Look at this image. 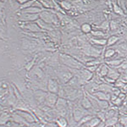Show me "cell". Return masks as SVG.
Wrapping results in <instances>:
<instances>
[{
    "instance_id": "obj_6",
    "label": "cell",
    "mask_w": 127,
    "mask_h": 127,
    "mask_svg": "<svg viewBox=\"0 0 127 127\" xmlns=\"http://www.w3.org/2000/svg\"><path fill=\"white\" fill-rule=\"evenodd\" d=\"M84 52H85V54L88 55V56L97 58V57H99L100 54H101L102 50L101 49H98L97 48H94V47L90 46L86 48L85 50H84Z\"/></svg>"
},
{
    "instance_id": "obj_36",
    "label": "cell",
    "mask_w": 127,
    "mask_h": 127,
    "mask_svg": "<svg viewBox=\"0 0 127 127\" xmlns=\"http://www.w3.org/2000/svg\"><path fill=\"white\" fill-rule=\"evenodd\" d=\"M37 23H38V25L40 26V27H42V28H43V29H51L50 27L48 26L47 24H45L42 20H38L37 21Z\"/></svg>"
},
{
    "instance_id": "obj_18",
    "label": "cell",
    "mask_w": 127,
    "mask_h": 127,
    "mask_svg": "<svg viewBox=\"0 0 127 127\" xmlns=\"http://www.w3.org/2000/svg\"><path fill=\"white\" fill-rule=\"evenodd\" d=\"M102 121L100 120L99 118H97V116H93V117L92 118L87 124H86V126L87 127H96V126H97Z\"/></svg>"
},
{
    "instance_id": "obj_26",
    "label": "cell",
    "mask_w": 127,
    "mask_h": 127,
    "mask_svg": "<svg viewBox=\"0 0 127 127\" xmlns=\"http://www.w3.org/2000/svg\"><path fill=\"white\" fill-rule=\"evenodd\" d=\"M91 42L95 43L96 45H98V46H106V45H107V39H105V38H101V39H92Z\"/></svg>"
},
{
    "instance_id": "obj_42",
    "label": "cell",
    "mask_w": 127,
    "mask_h": 127,
    "mask_svg": "<svg viewBox=\"0 0 127 127\" xmlns=\"http://www.w3.org/2000/svg\"><path fill=\"white\" fill-rule=\"evenodd\" d=\"M113 127H125L124 126H123V125L122 124H120V122H118V123H116V124L115 125H114V126H113Z\"/></svg>"
},
{
    "instance_id": "obj_28",
    "label": "cell",
    "mask_w": 127,
    "mask_h": 127,
    "mask_svg": "<svg viewBox=\"0 0 127 127\" xmlns=\"http://www.w3.org/2000/svg\"><path fill=\"white\" fill-rule=\"evenodd\" d=\"M118 121L122 124L124 126H126L127 125V114H119V117H118Z\"/></svg>"
},
{
    "instance_id": "obj_15",
    "label": "cell",
    "mask_w": 127,
    "mask_h": 127,
    "mask_svg": "<svg viewBox=\"0 0 127 127\" xmlns=\"http://www.w3.org/2000/svg\"><path fill=\"white\" fill-rule=\"evenodd\" d=\"M73 77V75L69 71H62L60 72V75H59V78L62 80L63 82H69V80Z\"/></svg>"
},
{
    "instance_id": "obj_8",
    "label": "cell",
    "mask_w": 127,
    "mask_h": 127,
    "mask_svg": "<svg viewBox=\"0 0 127 127\" xmlns=\"http://www.w3.org/2000/svg\"><path fill=\"white\" fill-rule=\"evenodd\" d=\"M108 68H109V67H108L105 63L100 64L99 66H98V68L97 69V70H96V72H97V75H99V76L102 77V78L107 76V74H108Z\"/></svg>"
},
{
    "instance_id": "obj_29",
    "label": "cell",
    "mask_w": 127,
    "mask_h": 127,
    "mask_svg": "<svg viewBox=\"0 0 127 127\" xmlns=\"http://www.w3.org/2000/svg\"><path fill=\"white\" fill-rule=\"evenodd\" d=\"M117 69L120 73H122V72H124V71L127 70V59H125V60L120 64V65L118 67Z\"/></svg>"
},
{
    "instance_id": "obj_12",
    "label": "cell",
    "mask_w": 127,
    "mask_h": 127,
    "mask_svg": "<svg viewBox=\"0 0 127 127\" xmlns=\"http://www.w3.org/2000/svg\"><path fill=\"white\" fill-rule=\"evenodd\" d=\"M120 73L118 71L117 69H114V68H108V71L107 74V77L108 78L114 80V81H116L117 80L120 78Z\"/></svg>"
},
{
    "instance_id": "obj_1",
    "label": "cell",
    "mask_w": 127,
    "mask_h": 127,
    "mask_svg": "<svg viewBox=\"0 0 127 127\" xmlns=\"http://www.w3.org/2000/svg\"><path fill=\"white\" fill-rule=\"evenodd\" d=\"M60 59H61L62 63L66 65V66H69V67H70V68H73L75 69H81L83 68L82 63H81L80 61L75 59L71 56L62 54V55H60Z\"/></svg>"
},
{
    "instance_id": "obj_37",
    "label": "cell",
    "mask_w": 127,
    "mask_h": 127,
    "mask_svg": "<svg viewBox=\"0 0 127 127\" xmlns=\"http://www.w3.org/2000/svg\"><path fill=\"white\" fill-rule=\"evenodd\" d=\"M29 127H43L44 126L41 125L40 123H37V122H32V123H29Z\"/></svg>"
},
{
    "instance_id": "obj_5",
    "label": "cell",
    "mask_w": 127,
    "mask_h": 127,
    "mask_svg": "<svg viewBox=\"0 0 127 127\" xmlns=\"http://www.w3.org/2000/svg\"><path fill=\"white\" fill-rule=\"evenodd\" d=\"M58 95L55 93H47L46 98H45V103L50 108H54L55 107V104H56L57 101H58Z\"/></svg>"
},
{
    "instance_id": "obj_39",
    "label": "cell",
    "mask_w": 127,
    "mask_h": 127,
    "mask_svg": "<svg viewBox=\"0 0 127 127\" xmlns=\"http://www.w3.org/2000/svg\"><path fill=\"white\" fill-rule=\"evenodd\" d=\"M117 27H118V24L115 21L110 22V28H111V30H115L117 29Z\"/></svg>"
},
{
    "instance_id": "obj_27",
    "label": "cell",
    "mask_w": 127,
    "mask_h": 127,
    "mask_svg": "<svg viewBox=\"0 0 127 127\" xmlns=\"http://www.w3.org/2000/svg\"><path fill=\"white\" fill-rule=\"evenodd\" d=\"M10 120V116L6 113H3L0 115V125H3L5 123H7Z\"/></svg>"
},
{
    "instance_id": "obj_32",
    "label": "cell",
    "mask_w": 127,
    "mask_h": 127,
    "mask_svg": "<svg viewBox=\"0 0 127 127\" xmlns=\"http://www.w3.org/2000/svg\"><path fill=\"white\" fill-rule=\"evenodd\" d=\"M61 6H62L64 9H67V10L71 9V4L69 3V2H67V1L61 2Z\"/></svg>"
},
{
    "instance_id": "obj_35",
    "label": "cell",
    "mask_w": 127,
    "mask_h": 127,
    "mask_svg": "<svg viewBox=\"0 0 127 127\" xmlns=\"http://www.w3.org/2000/svg\"><path fill=\"white\" fill-rule=\"evenodd\" d=\"M91 33L95 36H104V33L102 32V31H93V32L92 31Z\"/></svg>"
},
{
    "instance_id": "obj_14",
    "label": "cell",
    "mask_w": 127,
    "mask_h": 127,
    "mask_svg": "<svg viewBox=\"0 0 127 127\" xmlns=\"http://www.w3.org/2000/svg\"><path fill=\"white\" fill-rule=\"evenodd\" d=\"M81 105V107L84 108L85 109H87V110H93V105H92V103H91V101H90V99L88 98V97H83V98L81 99V103H80ZM94 111V110H93ZM95 112V111H94Z\"/></svg>"
},
{
    "instance_id": "obj_43",
    "label": "cell",
    "mask_w": 127,
    "mask_h": 127,
    "mask_svg": "<svg viewBox=\"0 0 127 127\" xmlns=\"http://www.w3.org/2000/svg\"><path fill=\"white\" fill-rule=\"evenodd\" d=\"M96 127H105V124H104V122H101L97 126H96Z\"/></svg>"
},
{
    "instance_id": "obj_40",
    "label": "cell",
    "mask_w": 127,
    "mask_h": 127,
    "mask_svg": "<svg viewBox=\"0 0 127 127\" xmlns=\"http://www.w3.org/2000/svg\"><path fill=\"white\" fill-rule=\"evenodd\" d=\"M34 2H35V0H32V1H28V3H25L24 5H22L21 7H20V9H25V8H27V7H29V6H31V4H32V3H34Z\"/></svg>"
},
{
    "instance_id": "obj_48",
    "label": "cell",
    "mask_w": 127,
    "mask_h": 127,
    "mask_svg": "<svg viewBox=\"0 0 127 127\" xmlns=\"http://www.w3.org/2000/svg\"><path fill=\"white\" fill-rule=\"evenodd\" d=\"M126 9H127V5H126Z\"/></svg>"
},
{
    "instance_id": "obj_3",
    "label": "cell",
    "mask_w": 127,
    "mask_h": 127,
    "mask_svg": "<svg viewBox=\"0 0 127 127\" xmlns=\"http://www.w3.org/2000/svg\"><path fill=\"white\" fill-rule=\"evenodd\" d=\"M87 114H90L88 110L85 109L84 108L81 107V104H80L79 106H75V107H74L73 119L75 122H79L81 118H83L84 116L87 115Z\"/></svg>"
},
{
    "instance_id": "obj_20",
    "label": "cell",
    "mask_w": 127,
    "mask_h": 127,
    "mask_svg": "<svg viewBox=\"0 0 127 127\" xmlns=\"http://www.w3.org/2000/svg\"><path fill=\"white\" fill-rule=\"evenodd\" d=\"M118 117L119 116H115V117H112L109 119H107V120L104 121V124H105V127H108V126H111L113 127L116 123H118Z\"/></svg>"
},
{
    "instance_id": "obj_16",
    "label": "cell",
    "mask_w": 127,
    "mask_h": 127,
    "mask_svg": "<svg viewBox=\"0 0 127 127\" xmlns=\"http://www.w3.org/2000/svg\"><path fill=\"white\" fill-rule=\"evenodd\" d=\"M116 55V51L115 49L111 48H108V49H106L105 52H104V55H103V58L106 59V60L108 59H111L114 58V56Z\"/></svg>"
},
{
    "instance_id": "obj_19",
    "label": "cell",
    "mask_w": 127,
    "mask_h": 127,
    "mask_svg": "<svg viewBox=\"0 0 127 127\" xmlns=\"http://www.w3.org/2000/svg\"><path fill=\"white\" fill-rule=\"evenodd\" d=\"M46 96H47V93H45L44 92H42V91H37L35 93V98H36V100L38 103H43L45 101Z\"/></svg>"
},
{
    "instance_id": "obj_22",
    "label": "cell",
    "mask_w": 127,
    "mask_h": 127,
    "mask_svg": "<svg viewBox=\"0 0 127 127\" xmlns=\"http://www.w3.org/2000/svg\"><path fill=\"white\" fill-rule=\"evenodd\" d=\"M93 116H94L93 114H87V115L84 116L83 118L81 119V120H80L79 122H77V127L82 126V125H86L90 120H91L92 118L93 117Z\"/></svg>"
},
{
    "instance_id": "obj_17",
    "label": "cell",
    "mask_w": 127,
    "mask_h": 127,
    "mask_svg": "<svg viewBox=\"0 0 127 127\" xmlns=\"http://www.w3.org/2000/svg\"><path fill=\"white\" fill-rule=\"evenodd\" d=\"M56 125L59 127H68L69 126V121L65 117H63V116H60L56 120Z\"/></svg>"
},
{
    "instance_id": "obj_24",
    "label": "cell",
    "mask_w": 127,
    "mask_h": 127,
    "mask_svg": "<svg viewBox=\"0 0 127 127\" xmlns=\"http://www.w3.org/2000/svg\"><path fill=\"white\" fill-rule=\"evenodd\" d=\"M38 18V15H27V14H23L22 16H20V19L22 20H34Z\"/></svg>"
},
{
    "instance_id": "obj_10",
    "label": "cell",
    "mask_w": 127,
    "mask_h": 127,
    "mask_svg": "<svg viewBox=\"0 0 127 127\" xmlns=\"http://www.w3.org/2000/svg\"><path fill=\"white\" fill-rule=\"evenodd\" d=\"M59 86L56 81L52 80V79L49 80L48 82V89L49 93L57 94L59 92Z\"/></svg>"
},
{
    "instance_id": "obj_47",
    "label": "cell",
    "mask_w": 127,
    "mask_h": 127,
    "mask_svg": "<svg viewBox=\"0 0 127 127\" xmlns=\"http://www.w3.org/2000/svg\"><path fill=\"white\" fill-rule=\"evenodd\" d=\"M125 127H127V125H126V126H125Z\"/></svg>"
},
{
    "instance_id": "obj_31",
    "label": "cell",
    "mask_w": 127,
    "mask_h": 127,
    "mask_svg": "<svg viewBox=\"0 0 127 127\" xmlns=\"http://www.w3.org/2000/svg\"><path fill=\"white\" fill-rule=\"evenodd\" d=\"M42 16V18H43V20H45V21H48V22L53 21V20H52L53 15H51V14L48 13V12H43Z\"/></svg>"
},
{
    "instance_id": "obj_33",
    "label": "cell",
    "mask_w": 127,
    "mask_h": 127,
    "mask_svg": "<svg viewBox=\"0 0 127 127\" xmlns=\"http://www.w3.org/2000/svg\"><path fill=\"white\" fill-rule=\"evenodd\" d=\"M26 28H28V29H30L32 31H36V32H39V31H41V29H39V28L37 27V26H36V25H34V24L27 25Z\"/></svg>"
},
{
    "instance_id": "obj_41",
    "label": "cell",
    "mask_w": 127,
    "mask_h": 127,
    "mask_svg": "<svg viewBox=\"0 0 127 127\" xmlns=\"http://www.w3.org/2000/svg\"><path fill=\"white\" fill-rule=\"evenodd\" d=\"M108 27H109V24H108V21H104L103 23H102V25H101V28H102V29L107 30Z\"/></svg>"
},
{
    "instance_id": "obj_2",
    "label": "cell",
    "mask_w": 127,
    "mask_h": 127,
    "mask_svg": "<svg viewBox=\"0 0 127 127\" xmlns=\"http://www.w3.org/2000/svg\"><path fill=\"white\" fill-rule=\"evenodd\" d=\"M55 108L57 111L59 113L60 116L65 117L68 114V102L65 100V98L59 97L58 101L55 104Z\"/></svg>"
},
{
    "instance_id": "obj_23",
    "label": "cell",
    "mask_w": 127,
    "mask_h": 127,
    "mask_svg": "<svg viewBox=\"0 0 127 127\" xmlns=\"http://www.w3.org/2000/svg\"><path fill=\"white\" fill-rule=\"evenodd\" d=\"M120 40V37L117 36H111L107 39V46L108 47H112L113 45H114L118 41Z\"/></svg>"
},
{
    "instance_id": "obj_34",
    "label": "cell",
    "mask_w": 127,
    "mask_h": 127,
    "mask_svg": "<svg viewBox=\"0 0 127 127\" xmlns=\"http://www.w3.org/2000/svg\"><path fill=\"white\" fill-rule=\"evenodd\" d=\"M114 11H115L116 14H119V15H124V12H123V10L120 9V8L119 7L118 5L114 4Z\"/></svg>"
},
{
    "instance_id": "obj_11",
    "label": "cell",
    "mask_w": 127,
    "mask_h": 127,
    "mask_svg": "<svg viewBox=\"0 0 127 127\" xmlns=\"http://www.w3.org/2000/svg\"><path fill=\"white\" fill-rule=\"evenodd\" d=\"M17 114H19L20 116H21L26 122L28 121V123H32V122L36 121V119L35 118L34 114H26V113H25L24 111H21V110L18 111Z\"/></svg>"
},
{
    "instance_id": "obj_30",
    "label": "cell",
    "mask_w": 127,
    "mask_h": 127,
    "mask_svg": "<svg viewBox=\"0 0 127 127\" xmlns=\"http://www.w3.org/2000/svg\"><path fill=\"white\" fill-rule=\"evenodd\" d=\"M38 12H41V9L39 8H29V9H25L23 11H22V14H26V13H38Z\"/></svg>"
},
{
    "instance_id": "obj_13",
    "label": "cell",
    "mask_w": 127,
    "mask_h": 127,
    "mask_svg": "<svg viewBox=\"0 0 127 127\" xmlns=\"http://www.w3.org/2000/svg\"><path fill=\"white\" fill-rule=\"evenodd\" d=\"M104 114H105L106 120L109 118H112V117H115V116H119V114H120L117 108H111V107H109L106 110H104Z\"/></svg>"
},
{
    "instance_id": "obj_38",
    "label": "cell",
    "mask_w": 127,
    "mask_h": 127,
    "mask_svg": "<svg viewBox=\"0 0 127 127\" xmlns=\"http://www.w3.org/2000/svg\"><path fill=\"white\" fill-rule=\"evenodd\" d=\"M43 127H59L58 126L56 125V123H54V122H48L47 124L44 125Z\"/></svg>"
},
{
    "instance_id": "obj_7",
    "label": "cell",
    "mask_w": 127,
    "mask_h": 127,
    "mask_svg": "<svg viewBox=\"0 0 127 127\" xmlns=\"http://www.w3.org/2000/svg\"><path fill=\"white\" fill-rule=\"evenodd\" d=\"M125 59L124 58H119V59H108V60L105 61V64L108 65V67L110 68H114V69H117L119 66L120 65L123 61Z\"/></svg>"
},
{
    "instance_id": "obj_25",
    "label": "cell",
    "mask_w": 127,
    "mask_h": 127,
    "mask_svg": "<svg viewBox=\"0 0 127 127\" xmlns=\"http://www.w3.org/2000/svg\"><path fill=\"white\" fill-rule=\"evenodd\" d=\"M81 32H84V33H86V34L91 33L92 31H93V29H92V26L88 23H84L82 26H81Z\"/></svg>"
},
{
    "instance_id": "obj_45",
    "label": "cell",
    "mask_w": 127,
    "mask_h": 127,
    "mask_svg": "<svg viewBox=\"0 0 127 127\" xmlns=\"http://www.w3.org/2000/svg\"><path fill=\"white\" fill-rule=\"evenodd\" d=\"M79 127H87L86 125H82V126H79Z\"/></svg>"
},
{
    "instance_id": "obj_4",
    "label": "cell",
    "mask_w": 127,
    "mask_h": 127,
    "mask_svg": "<svg viewBox=\"0 0 127 127\" xmlns=\"http://www.w3.org/2000/svg\"><path fill=\"white\" fill-rule=\"evenodd\" d=\"M80 73L77 75L78 77H80L82 81H84V83H88L93 77V73H92L91 71H89L87 69H79Z\"/></svg>"
},
{
    "instance_id": "obj_46",
    "label": "cell",
    "mask_w": 127,
    "mask_h": 127,
    "mask_svg": "<svg viewBox=\"0 0 127 127\" xmlns=\"http://www.w3.org/2000/svg\"><path fill=\"white\" fill-rule=\"evenodd\" d=\"M1 114H2V113H1V112H0V115H1Z\"/></svg>"
},
{
    "instance_id": "obj_44",
    "label": "cell",
    "mask_w": 127,
    "mask_h": 127,
    "mask_svg": "<svg viewBox=\"0 0 127 127\" xmlns=\"http://www.w3.org/2000/svg\"><path fill=\"white\" fill-rule=\"evenodd\" d=\"M17 1H19L20 3H26V2H28V1H30V0H17Z\"/></svg>"
},
{
    "instance_id": "obj_49",
    "label": "cell",
    "mask_w": 127,
    "mask_h": 127,
    "mask_svg": "<svg viewBox=\"0 0 127 127\" xmlns=\"http://www.w3.org/2000/svg\"><path fill=\"white\" fill-rule=\"evenodd\" d=\"M108 127H111V126H108Z\"/></svg>"
},
{
    "instance_id": "obj_9",
    "label": "cell",
    "mask_w": 127,
    "mask_h": 127,
    "mask_svg": "<svg viewBox=\"0 0 127 127\" xmlns=\"http://www.w3.org/2000/svg\"><path fill=\"white\" fill-rule=\"evenodd\" d=\"M93 96H94L98 100H103V101H108V102H109L110 98H111V95L109 93H106L100 91L94 92L93 93Z\"/></svg>"
},
{
    "instance_id": "obj_21",
    "label": "cell",
    "mask_w": 127,
    "mask_h": 127,
    "mask_svg": "<svg viewBox=\"0 0 127 127\" xmlns=\"http://www.w3.org/2000/svg\"><path fill=\"white\" fill-rule=\"evenodd\" d=\"M96 100H97L98 108H99L100 110H106L107 108H109V102L103 101V100H98L97 98H96Z\"/></svg>"
}]
</instances>
